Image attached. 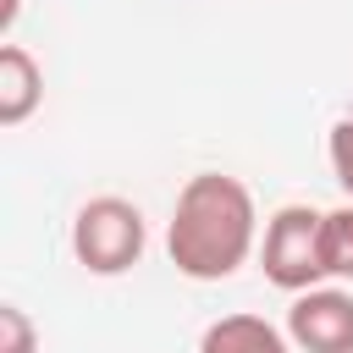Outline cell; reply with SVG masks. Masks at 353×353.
<instances>
[{
  "label": "cell",
  "instance_id": "6da1fadb",
  "mask_svg": "<svg viewBox=\"0 0 353 353\" xmlns=\"http://www.w3.org/2000/svg\"><path fill=\"white\" fill-rule=\"evenodd\" d=\"M254 243H259V210H254L248 182L226 171H199L182 182L171 204V226H165V254L176 276L226 281L248 265Z\"/></svg>",
  "mask_w": 353,
  "mask_h": 353
},
{
  "label": "cell",
  "instance_id": "7a4b0ae2",
  "mask_svg": "<svg viewBox=\"0 0 353 353\" xmlns=\"http://www.w3.org/2000/svg\"><path fill=\"white\" fill-rule=\"evenodd\" d=\"M149 248V221L132 199L99 193L72 215V254L88 276H127Z\"/></svg>",
  "mask_w": 353,
  "mask_h": 353
},
{
  "label": "cell",
  "instance_id": "3957f363",
  "mask_svg": "<svg viewBox=\"0 0 353 353\" xmlns=\"http://www.w3.org/2000/svg\"><path fill=\"white\" fill-rule=\"evenodd\" d=\"M320 221H325V210H314V204H281V210L265 221L259 270H265L270 287H281V292H309V287L325 281Z\"/></svg>",
  "mask_w": 353,
  "mask_h": 353
},
{
  "label": "cell",
  "instance_id": "277c9868",
  "mask_svg": "<svg viewBox=\"0 0 353 353\" xmlns=\"http://www.w3.org/2000/svg\"><path fill=\"white\" fill-rule=\"evenodd\" d=\"M287 336L298 353H353V292L347 287L292 292Z\"/></svg>",
  "mask_w": 353,
  "mask_h": 353
},
{
  "label": "cell",
  "instance_id": "5b68a950",
  "mask_svg": "<svg viewBox=\"0 0 353 353\" xmlns=\"http://www.w3.org/2000/svg\"><path fill=\"white\" fill-rule=\"evenodd\" d=\"M44 105V66L22 44H0V127H22Z\"/></svg>",
  "mask_w": 353,
  "mask_h": 353
},
{
  "label": "cell",
  "instance_id": "8992f818",
  "mask_svg": "<svg viewBox=\"0 0 353 353\" xmlns=\"http://www.w3.org/2000/svg\"><path fill=\"white\" fill-rule=\"evenodd\" d=\"M199 353H292V336L276 331L265 314H221L204 325Z\"/></svg>",
  "mask_w": 353,
  "mask_h": 353
},
{
  "label": "cell",
  "instance_id": "52a82bcc",
  "mask_svg": "<svg viewBox=\"0 0 353 353\" xmlns=\"http://www.w3.org/2000/svg\"><path fill=\"white\" fill-rule=\"evenodd\" d=\"M320 259H325V276L353 281V199L325 210V221H320Z\"/></svg>",
  "mask_w": 353,
  "mask_h": 353
},
{
  "label": "cell",
  "instance_id": "ba28073f",
  "mask_svg": "<svg viewBox=\"0 0 353 353\" xmlns=\"http://www.w3.org/2000/svg\"><path fill=\"white\" fill-rule=\"evenodd\" d=\"M0 353H39V331L22 303H0Z\"/></svg>",
  "mask_w": 353,
  "mask_h": 353
},
{
  "label": "cell",
  "instance_id": "9c48e42d",
  "mask_svg": "<svg viewBox=\"0 0 353 353\" xmlns=\"http://www.w3.org/2000/svg\"><path fill=\"white\" fill-rule=\"evenodd\" d=\"M325 154H331V176H336V188L353 199V116H342V121L331 127Z\"/></svg>",
  "mask_w": 353,
  "mask_h": 353
}]
</instances>
